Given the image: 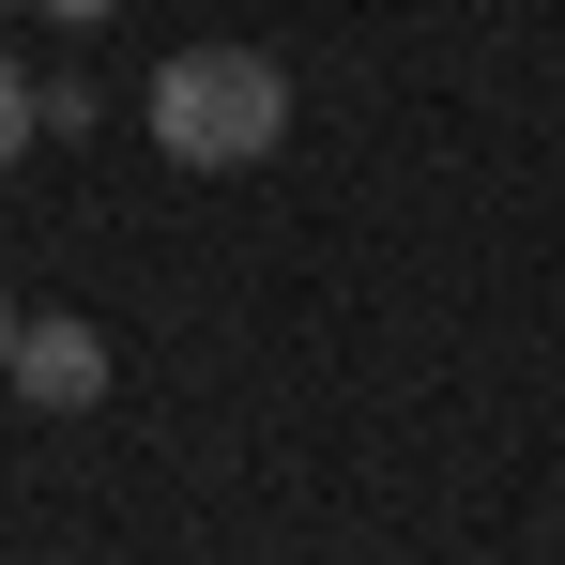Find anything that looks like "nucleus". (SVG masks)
<instances>
[{"label": "nucleus", "instance_id": "obj_6", "mask_svg": "<svg viewBox=\"0 0 565 565\" xmlns=\"http://www.w3.org/2000/svg\"><path fill=\"white\" fill-rule=\"evenodd\" d=\"M0 15H15V0H0Z\"/></svg>", "mask_w": 565, "mask_h": 565}, {"label": "nucleus", "instance_id": "obj_1", "mask_svg": "<svg viewBox=\"0 0 565 565\" xmlns=\"http://www.w3.org/2000/svg\"><path fill=\"white\" fill-rule=\"evenodd\" d=\"M290 138V77L260 46H169L153 62V153L169 169H260Z\"/></svg>", "mask_w": 565, "mask_h": 565}, {"label": "nucleus", "instance_id": "obj_5", "mask_svg": "<svg viewBox=\"0 0 565 565\" xmlns=\"http://www.w3.org/2000/svg\"><path fill=\"white\" fill-rule=\"evenodd\" d=\"M0 367H15V306H0Z\"/></svg>", "mask_w": 565, "mask_h": 565}, {"label": "nucleus", "instance_id": "obj_2", "mask_svg": "<svg viewBox=\"0 0 565 565\" xmlns=\"http://www.w3.org/2000/svg\"><path fill=\"white\" fill-rule=\"evenodd\" d=\"M0 382H15L31 413H93V397H107V337L46 306V321H15V367H0Z\"/></svg>", "mask_w": 565, "mask_h": 565}, {"label": "nucleus", "instance_id": "obj_4", "mask_svg": "<svg viewBox=\"0 0 565 565\" xmlns=\"http://www.w3.org/2000/svg\"><path fill=\"white\" fill-rule=\"evenodd\" d=\"M46 15H62V31H93V15H122V0H46Z\"/></svg>", "mask_w": 565, "mask_h": 565}, {"label": "nucleus", "instance_id": "obj_3", "mask_svg": "<svg viewBox=\"0 0 565 565\" xmlns=\"http://www.w3.org/2000/svg\"><path fill=\"white\" fill-rule=\"evenodd\" d=\"M31 122H46V93H31V77H15V62H0V169H15V153H31Z\"/></svg>", "mask_w": 565, "mask_h": 565}]
</instances>
